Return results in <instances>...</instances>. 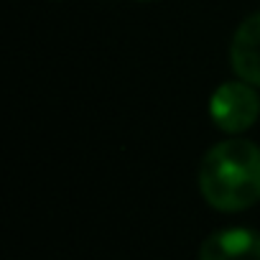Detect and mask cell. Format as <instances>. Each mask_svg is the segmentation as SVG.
<instances>
[{"label": "cell", "mask_w": 260, "mask_h": 260, "mask_svg": "<svg viewBox=\"0 0 260 260\" xmlns=\"http://www.w3.org/2000/svg\"><path fill=\"white\" fill-rule=\"evenodd\" d=\"M199 191L217 212H242L260 202V148L230 138L207 151L199 166Z\"/></svg>", "instance_id": "1"}, {"label": "cell", "mask_w": 260, "mask_h": 260, "mask_svg": "<svg viewBox=\"0 0 260 260\" xmlns=\"http://www.w3.org/2000/svg\"><path fill=\"white\" fill-rule=\"evenodd\" d=\"M209 117L224 133H245L260 117V97L247 82H224L209 97Z\"/></svg>", "instance_id": "2"}, {"label": "cell", "mask_w": 260, "mask_h": 260, "mask_svg": "<svg viewBox=\"0 0 260 260\" xmlns=\"http://www.w3.org/2000/svg\"><path fill=\"white\" fill-rule=\"evenodd\" d=\"M230 61L242 82L260 87V11L237 26L230 44Z\"/></svg>", "instance_id": "3"}, {"label": "cell", "mask_w": 260, "mask_h": 260, "mask_svg": "<svg viewBox=\"0 0 260 260\" xmlns=\"http://www.w3.org/2000/svg\"><path fill=\"white\" fill-rule=\"evenodd\" d=\"M199 260H260V235L242 227L212 232L199 247Z\"/></svg>", "instance_id": "4"}]
</instances>
